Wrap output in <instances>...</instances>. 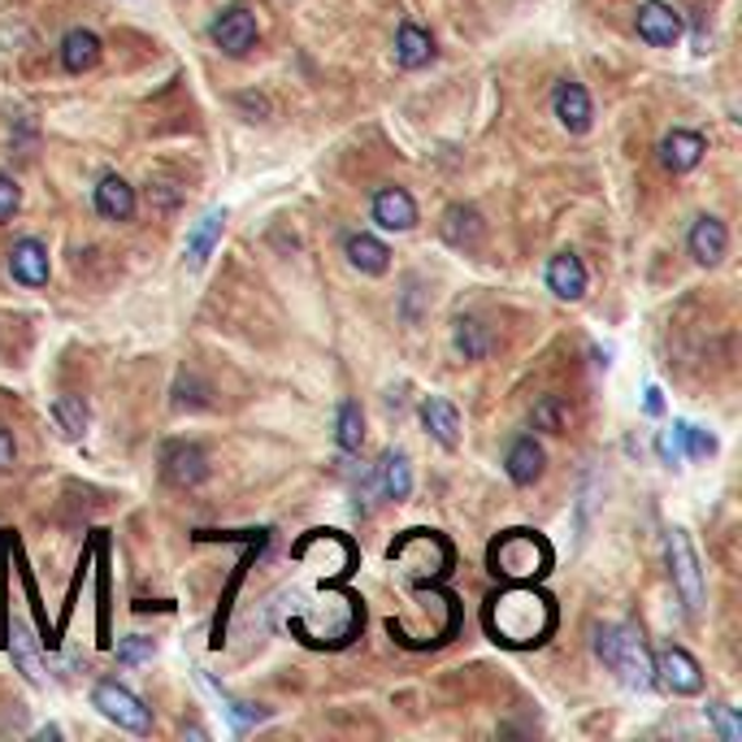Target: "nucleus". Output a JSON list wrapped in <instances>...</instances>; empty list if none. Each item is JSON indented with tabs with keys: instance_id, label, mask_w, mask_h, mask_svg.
Returning <instances> with one entry per match:
<instances>
[{
	"instance_id": "obj_23",
	"label": "nucleus",
	"mask_w": 742,
	"mask_h": 742,
	"mask_svg": "<svg viewBox=\"0 0 742 742\" xmlns=\"http://www.w3.org/2000/svg\"><path fill=\"white\" fill-rule=\"evenodd\" d=\"M222 226H226V209H209V214L196 222V230L187 234V265H192V270L209 261L214 243L222 239Z\"/></svg>"
},
{
	"instance_id": "obj_32",
	"label": "nucleus",
	"mask_w": 742,
	"mask_h": 742,
	"mask_svg": "<svg viewBox=\"0 0 742 742\" xmlns=\"http://www.w3.org/2000/svg\"><path fill=\"white\" fill-rule=\"evenodd\" d=\"M18 205H22V192H18V183L0 174V222H9V218L18 214Z\"/></svg>"
},
{
	"instance_id": "obj_26",
	"label": "nucleus",
	"mask_w": 742,
	"mask_h": 742,
	"mask_svg": "<svg viewBox=\"0 0 742 742\" xmlns=\"http://www.w3.org/2000/svg\"><path fill=\"white\" fill-rule=\"evenodd\" d=\"M335 439H339L343 451H361V444H365V417H361V404H357V400H343V404H339Z\"/></svg>"
},
{
	"instance_id": "obj_16",
	"label": "nucleus",
	"mask_w": 742,
	"mask_h": 742,
	"mask_svg": "<svg viewBox=\"0 0 742 742\" xmlns=\"http://www.w3.org/2000/svg\"><path fill=\"white\" fill-rule=\"evenodd\" d=\"M439 230H444V239L451 248H478L487 222H482V214L473 205H451L444 214V222H439Z\"/></svg>"
},
{
	"instance_id": "obj_2",
	"label": "nucleus",
	"mask_w": 742,
	"mask_h": 742,
	"mask_svg": "<svg viewBox=\"0 0 742 742\" xmlns=\"http://www.w3.org/2000/svg\"><path fill=\"white\" fill-rule=\"evenodd\" d=\"M594 652L599 661L612 668L630 690H647L656 677H652V656L643 647V639L630 630V625H599L594 630Z\"/></svg>"
},
{
	"instance_id": "obj_18",
	"label": "nucleus",
	"mask_w": 742,
	"mask_h": 742,
	"mask_svg": "<svg viewBox=\"0 0 742 742\" xmlns=\"http://www.w3.org/2000/svg\"><path fill=\"white\" fill-rule=\"evenodd\" d=\"M725 243H730V234H725L721 218H699V222L690 226V257L699 265H717L725 257Z\"/></svg>"
},
{
	"instance_id": "obj_15",
	"label": "nucleus",
	"mask_w": 742,
	"mask_h": 742,
	"mask_svg": "<svg viewBox=\"0 0 742 742\" xmlns=\"http://www.w3.org/2000/svg\"><path fill=\"white\" fill-rule=\"evenodd\" d=\"M373 478H378V495L382 500H408V491H413V469H408L404 451H386L373 465Z\"/></svg>"
},
{
	"instance_id": "obj_25",
	"label": "nucleus",
	"mask_w": 742,
	"mask_h": 742,
	"mask_svg": "<svg viewBox=\"0 0 742 742\" xmlns=\"http://www.w3.org/2000/svg\"><path fill=\"white\" fill-rule=\"evenodd\" d=\"M62 62H66L70 75L91 70V66L100 62V35H96V31H70V35L62 40Z\"/></svg>"
},
{
	"instance_id": "obj_13",
	"label": "nucleus",
	"mask_w": 742,
	"mask_h": 742,
	"mask_svg": "<svg viewBox=\"0 0 742 742\" xmlns=\"http://www.w3.org/2000/svg\"><path fill=\"white\" fill-rule=\"evenodd\" d=\"M96 214L109 218V222H131L135 218V187L127 178H118V174L100 178V187H96Z\"/></svg>"
},
{
	"instance_id": "obj_7",
	"label": "nucleus",
	"mask_w": 742,
	"mask_h": 742,
	"mask_svg": "<svg viewBox=\"0 0 742 742\" xmlns=\"http://www.w3.org/2000/svg\"><path fill=\"white\" fill-rule=\"evenodd\" d=\"M209 35H214V44L222 48L226 57H243L257 44V18H252V9L230 4L222 18L209 26Z\"/></svg>"
},
{
	"instance_id": "obj_4",
	"label": "nucleus",
	"mask_w": 742,
	"mask_h": 742,
	"mask_svg": "<svg viewBox=\"0 0 742 742\" xmlns=\"http://www.w3.org/2000/svg\"><path fill=\"white\" fill-rule=\"evenodd\" d=\"M91 703H96V708H100V717H105V721H113L118 730H131V734H149L152 730V712L144 708V699H140V695H131V690H127V686H118V681H96Z\"/></svg>"
},
{
	"instance_id": "obj_33",
	"label": "nucleus",
	"mask_w": 742,
	"mask_h": 742,
	"mask_svg": "<svg viewBox=\"0 0 742 742\" xmlns=\"http://www.w3.org/2000/svg\"><path fill=\"white\" fill-rule=\"evenodd\" d=\"M708 717H712V725L721 730V739H739L742 734V725L730 717V712H725V703H712V708H708Z\"/></svg>"
},
{
	"instance_id": "obj_34",
	"label": "nucleus",
	"mask_w": 742,
	"mask_h": 742,
	"mask_svg": "<svg viewBox=\"0 0 742 742\" xmlns=\"http://www.w3.org/2000/svg\"><path fill=\"white\" fill-rule=\"evenodd\" d=\"M13 456H18V447H13V430H4V426H0V469H9V465H13Z\"/></svg>"
},
{
	"instance_id": "obj_21",
	"label": "nucleus",
	"mask_w": 742,
	"mask_h": 742,
	"mask_svg": "<svg viewBox=\"0 0 742 742\" xmlns=\"http://www.w3.org/2000/svg\"><path fill=\"white\" fill-rule=\"evenodd\" d=\"M543 460H547V456H543V447L534 444V435H521L517 444L509 447V460H504V465H509V478H513L517 487H534V482L543 478Z\"/></svg>"
},
{
	"instance_id": "obj_5",
	"label": "nucleus",
	"mask_w": 742,
	"mask_h": 742,
	"mask_svg": "<svg viewBox=\"0 0 742 742\" xmlns=\"http://www.w3.org/2000/svg\"><path fill=\"white\" fill-rule=\"evenodd\" d=\"M668 569H673V582L686 599V612L699 616L703 612V574H699V560H695V547H690L686 530H668Z\"/></svg>"
},
{
	"instance_id": "obj_22",
	"label": "nucleus",
	"mask_w": 742,
	"mask_h": 742,
	"mask_svg": "<svg viewBox=\"0 0 742 742\" xmlns=\"http://www.w3.org/2000/svg\"><path fill=\"white\" fill-rule=\"evenodd\" d=\"M451 343H456V352H460L465 361H482V357H491L495 335H491V326H487V321H478V317H460V321H456V330H451Z\"/></svg>"
},
{
	"instance_id": "obj_14",
	"label": "nucleus",
	"mask_w": 742,
	"mask_h": 742,
	"mask_svg": "<svg viewBox=\"0 0 742 742\" xmlns=\"http://www.w3.org/2000/svg\"><path fill=\"white\" fill-rule=\"evenodd\" d=\"M547 287L560 299H582L587 296V265L574 252H556L547 261Z\"/></svg>"
},
{
	"instance_id": "obj_19",
	"label": "nucleus",
	"mask_w": 742,
	"mask_h": 742,
	"mask_svg": "<svg viewBox=\"0 0 742 742\" xmlns=\"http://www.w3.org/2000/svg\"><path fill=\"white\" fill-rule=\"evenodd\" d=\"M430 57H435V40L417 22H404L395 31V62L404 70H422V66H430Z\"/></svg>"
},
{
	"instance_id": "obj_10",
	"label": "nucleus",
	"mask_w": 742,
	"mask_h": 742,
	"mask_svg": "<svg viewBox=\"0 0 742 742\" xmlns=\"http://www.w3.org/2000/svg\"><path fill=\"white\" fill-rule=\"evenodd\" d=\"M9 274L22 287H44L48 283V248L40 239H18L9 252Z\"/></svg>"
},
{
	"instance_id": "obj_29",
	"label": "nucleus",
	"mask_w": 742,
	"mask_h": 742,
	"mask_svg": "<svg viewBox=\"0 0 742 742\" xmlns=\"http://www.w3.org/2000/svg\"><path fill=\"white\" fill-rule=\"evenodd\" d=\"M530 422H534V430H552V435H560V430L569 426V404H565L560 395H543V400L534 404Z\"/></svg>"
},
{
	"instance_id": "obj_8",
	"label": "nucleus",
	"mask_w": 742,
	"mask_h": 742,
	"mask_svg": "<svg viewBox=\"0 0 742 742\" xmlns=\"http://www.w3.org/2000/svg\"><path fill=\"white\" fill-rule=\"evenodd\" d=\"M161 473L170 487H200L209 478V456L196 444H170L161 451Z\"/></svg>"
},
{
	"instance_id": "obj_30",
	"label": "nucleus",
	"mask_w": 742,
	"mask_h": 742,
	"mask_svg": "<svg viewBox=\"0 0 742 742\" xmlns=\"http://www.w3.org/2000/svg\"><path fill=\"white\" fill-rule=\"evenodd\" d=\"M13 661H18V668H22L31 681H44V665L35 661V647H31V634H26L22 621H13Z\"/></svg>"
},
{
	"instance_id": "obj_3",
	"label": "nucleus",
	"mask_w": 742,
	"mask_h": 742,
	"mask_svg": "<svg viewBox=\"0 0 742 742\" xmlns=\"http://www.w3.org/2000/svg\"><path fill=\"white\" fill-rule=\"evenodd\" d=\"M491 569L509 582H525V578H543L552 569V547L538 534L513 530L491 547Z\"/></svg>"
},
{
	"instance_id": "obj_1",
	"label": "nucleus",
	"mask_w": 742,
	"mask_h": 742,
	"mask_svg": "<svg viewBox=\"0 0 742 742\" xmlns=\"http://www.w3.org/2000/svg\"><path fill=\"white\" fill-rule=\"evenodd\" d=\"M487 625H491L509 647H538V643L552 634V625H556V608H552L547 594L513 587V591L491 599Z\"/></svg>"
},
{
	"instance_id": "obj_36",
	"label": "nucleus",
	"mask_w": 742,
	"mask_h": 742,
	"mask_svg": "<svg viewBox=\"0 0 742 742\" xmlns=\"http://www.w3.org/2000/svg\"><path fill=\"white\" fill-rule=\"evenodd\" d=\"M661 408H665V400H661V391L652 386V391H647V413H661Z\"/></svg>"
},
{
	"instance_id": "obj_6",
	"label": "nucleus",
	"mask_w": 742,
	"mask_h": 742,
	"mask_svg": "<svg viewBox=\"0 0 742 742\" xmlns=\"http://www.w3.org/2000/svg\"><path fill=\"white\" fill-rule=\"evenodd\" d=\"M652 677L665 686L668 695H699L703 690V668L690 652L681 647H665L656 661H652Z\"/></svg>"
},
{
	"instance_id": "obj_24",
	"label": "nucleus",
	"mask_w": 742,
	"mask_h": 742,
	"mask_svg": "<svg viewBox=\"0 0 742 742\" xmlns=\"http://www.w3.org/2000/svg\"><path fill=\"white\" fill-rule=\"evenodd\" d=\"M348 261L361 270V274H386V265H391V248L382 243V239H373V234H348Z\"/></svg>"
},
{
	"instance_id": "obj_11",
	"label": "nucleus",
	"mask_w": 742,
	"mask_h": 742,
	"mask_svg": "<svg viewBox=\"0 0 742 742\" xmlns=\"http://www.w3.org/2000/svg\"><path fill=\"white\" fill-rule=\"evenodd\" d=\"M552 109H556V118H560L565 131H574V135H587V131H591V96H587V87L560 83L556 96H552Z\"/></svg>"
},
{
	"instance_id": "obj_31",
	"label": "nucleus",
	"mask_w": 742,
	"mask_h": 742,
	"mask_svg": "<svg viewBox=\"0 0 742 742\" xmlns=\"http://www.w3.org/2000/svg\"><path fill=\"white\" fill-rule=\"evenodd\" d=\"M152 656V639H144V634H131L122 647H118V661L122 665H140V661H149Z\"/></svg>"
},
{
	"instance_id": "obj_9",
	"label": "nucleus",
	"mask_w": 742,
	"mask_h": 742,
	"mask_svg": "<svg viewBox=\"0 0 742 742\" xmlns=\"http://www.w3.org/2000/svg\"><path fill=\"white\" fill-rule=\"evenodd\" d=\"M634 26H639V35H643L647 44H656V48L677 44V35H681V18L673 13V4H665V0H643Z\"/></svg>"
},
{
	"instance_id": "obj_35",
	"label": "nucleus",
	"mask_w": 742,
	"mask_h": 742,
	"mask_svg": "<svg viewBox=\"0 0 742 742\" xmlns=\"http://www.w3.org/2000/svg\"><path fill=\"white\" fill-rule=\"evenodd\" d=\"M239 105H248V109H257V113H261V118H265V113H270V105H265V100H261V96H243V100H239Z\"/></svg>"
},
{
	"instance_id": "obj_20",
	"label": "nucleus",
	"mask_w": 742,
	"mask_h": 742,
	"mask_svg": "<svg viewBox=\"0 0 742 742\" xmlns=\"http://www.w3.org/2000/svg\"><path fill=\"white\" fill-rule=\"evenodd\" d=\"M422 426L435 435V444H444V447L460 444V413L447 404L444 395H430V400H422Z\"/></svg>"
},
{
	"instance_id": "obj_28",
	"label": "nucleus",
	"mask_w": 742,
	"mask_h": 742,
	"mask_svg": "<svg viewBox=\"0 0 742 742\" xmlns=\"http://www.w3.org/2000/svg\"><path fill=\"white\" fill-rule=\"evenodd\" d=\"M673 447H681L690 460H708V456L717 451V439L703 435V430L690 426V422H673Z\"/></svg>"
},
{
	"instance_id": "obj_27",
	"label": "nucleus",
	"mask_w": 742,
	"mask_h": 742,
	"mask_svg": "<svg viewBox=\"0 0 742 742\" xmlns=\"http://www.w3.org/2000/svg\"><path fill=\"white\" fill-rule=\"evenodd\" d=\"M53 422H57V430L66 439H83V430H87V404L78 395H57L53 400Z\"/></svg>"
},
{
	"instance_id": "obj_17",
	"label": "nucleus",
	"mask_w": 742,
	"mask_h": 742,
	"mask_svg": "<svg viewBox=\"0 0 742 742\" xmlns=\"http://www.w3.org/2000/svg\"><path fill=\"white\" fill-rule=\"evenodd\" d=\"M703 152H708L703 135H695V131H668L665 144H661V161L673 174H686V170H695L703 161Z\"/></svg>"
},
{
	"instance_id": "obj_12",
	"label": "nucleus",
	"mask_w": 742,
	"mask_h": 742,
	"mask_svg": "<svg viewBox=\"0 0 742 742\" xmlns=\"http://www.w3.org/2000/svg\"><path fill=\"white\" fill-rule=\"evenodd\" d=\"M373 222L382 230H413L417 226V205L404 187H382L373 196Z\"/></svg>"
}]
</instances>
